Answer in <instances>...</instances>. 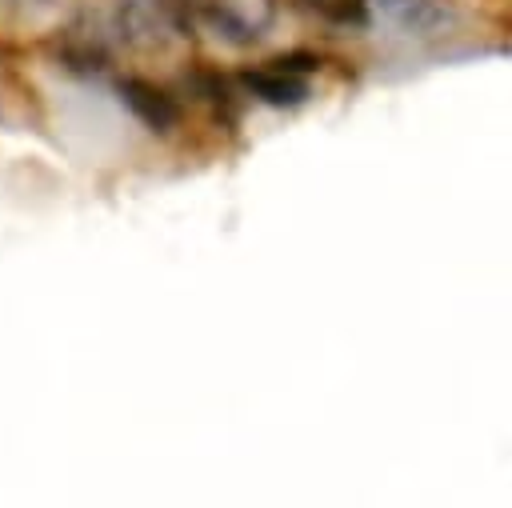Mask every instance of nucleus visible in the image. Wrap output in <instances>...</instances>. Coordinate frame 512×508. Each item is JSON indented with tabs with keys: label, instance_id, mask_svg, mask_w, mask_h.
<instances>
[{
	"label": "nucleus",
	"instance_id": "20e7f679",
	"mask_svg": "<svg viewBox=\"0 0 512 508\" xmlns=\"http://www.w3.org/2000/svg\"><path fill=\"white\" fill-rule=\"evenodd\" d=\"M304 12H312L316 20L324 24H336V28H364L368 24V0H296Z\"/></svg>",
	"mask_w": 512,
	"mask_h": 508
},
{
	"label": "nucleus",
	"instance_id": "f03ea898",
	"mask_svg": "<svg viewBox=\"0 0 512 508\" xmlns=\"http://www.w3.org/2000/svg\"><path fill=\"white\" fill-rule=\"evenodd\" d=\"M240 84L248 88V96H256L260 104H272V108H296V104L308 100V80L296 76V72H284L276 64L244 68L240 72Z\"/></svg>",
	"mask_w": 512,
	"mask_h": 508
},
{
	"label": "nucleus",
	"instance_id": "39448f33",
	"mask_svg": "<svg viewBox=\"0 0 512 508\" xmlns=\"http://www.w3.org/2000/svg\"><path fill=\"white\" fill-rule=\"evenodd\" d=\"M268 64H276V68H284V72H312V68H320V60L312 56V52H280V56H272Z\"/></svg>",
	"mask_w": 512,
	"mask_h": 508
},
{
	"label": "nucleus",
	"instance_id": "7ed1b4c3",
	"mask_svg": "<svg viewBox=\"0 0 512 508\" xmlns=\"http://www.w3.org/2000/svg\"><path fill=\"white\" fill-rule=\"evenodd\" d=\"M380 12L408 36H436L456 20L448 0H380Z\"/></svg>",
	"mask_w": 512,
	"mask_h": 508
},
{
	"label": "nucleus",
	"instance_id": "f257e3e1",
	"mask_svg": "<svg viewBox=\"0 0 512 508\" xmlns=\"http://www.w3.org/2000/svg\"><path fill=\"white\" fill-rule=\"evenodd\" d=\"M120 100L128 104V112L148 132H172L180 124V100L168 88H160V84H152L144 76H124L120 80Z\"/></svg>",
	"mask_w": 512,
	"mask_h": 508
}]
</instances>
